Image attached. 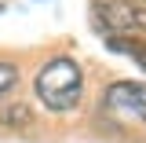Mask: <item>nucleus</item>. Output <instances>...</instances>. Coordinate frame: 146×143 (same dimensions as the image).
I'll return each instance as SVG.
<instances>
[{
  "instance_id": "f257e3e1",
  "label": "nucleus",
  "mask_w": 146,
  "mask_h": 143,
  "mask_svg": "<svg viewBox=\"0 0 146 143\" xmlns=\"http://www.w3.org/2000/svg\"><path fill=\"white\" fill-rule=\"evenodd\" d=\"M33 88H36V99L51 114H70V110H77L80 95H84V70L70 55H55L36 70Z\"/></svg>"
},
{
  "instance_id": "f03ea898",
  "label": "nucleus",
  "mask_w": 146,
  "mask_h": 143,
  "mask_svg": "<svg viewBox=\"0 0 146 143\" xmlns=\"http://www.w3.org/2000/svg\"><path fill=\"white\" fill-rule=\"evenodd\" d=\"M91 26L102 37H139L146 33V7L124 4V0H95Z\"/></svg>"
},
{
  "instance_id": "7ed1b4c3",
  "label": "nucleus",
  "mask_w": 146,
  "mask_h": 143,
  "mask_svg": "<svg viewBox=\"0 0 146 143\" xmlns=\"http://www.w3.org/2000/svg\"><path fill=\"white\" fill-rule=\"evenodd\" d=\"M102 107H110V114L135 117V121L146 125V85H139V81H113L102 92Z\"/></svg>"
},
{
  "instance_id": "20e7f679",
  "label": "nucleus",
  "mask_w": 146,
  "mask_h": 143,
  "mask_svg": "<svg viewBox=\"0 0 146 143\" xmlns=\"http://www.w3.org/2000/svg\"><path fill=\"white\" fill-rule=\"evenodd\" d=\"M102 40H106L110 52L128 55V59L139 62V70H146V40H143V37H102Z\"/></svg>"
},
{
  "instance_id": "39448f33",
  "label": "nucleus",
  "mask_w": 146,
  "mask_h": 143,
  "mask_svg": "<svg viewBox=\"0 0 146 143\" xmlns=\"http://www.w3.org/2000/svg\"><path fill=\"white\" fill-rule=\"evenodd\" d=\"M0 128L7 132H22V128H33V110L26 103H11V107H0Z\"/></svg>"
},
{
  "instance_id": "423d86ee",
  "label": "nucleus",
  "mask_w": 146,
  "mask_h": 143,
  "mask_svg": "<svg viewBox=\"0 0 146 143\" xmlns=\"http://www.w3.org/2000/svg\"><path fill=\"white\" fill-rule=\"evenodd\" d=\"M15 88H18V66L7 62V59H0V99L11 95Z\"/></svg>"
},
{
  "instance_id": "0eeeda50",
  "label": "nucleus",
  "mask_w": 146,
  "mask_h": 143,
  "mask_svg": "<svg viewBox=\"0 0 146 143\" xmlns=\"http://www.w3.org/2000/svg\"><path fill=\"white\" fill-rule=\"evenodd\" d=\"M124 4H139V7H146V0H124Z\"/></svg>"
}]
</instances>
